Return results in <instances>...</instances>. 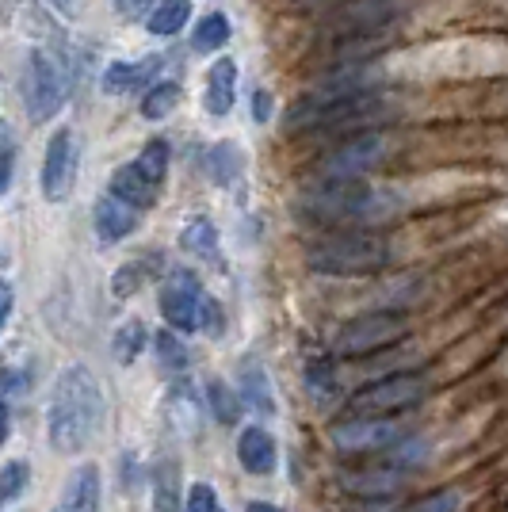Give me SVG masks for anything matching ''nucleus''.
I'll return each instance as SVG.
<instances>
[{
	"label": "nucleus",
	"mask_w": 508,
	"mask_h": 512,
	"mask_svg": "<svg viewBox=\"0 0 508 512\" xmlns=\"http://www.w3.org/2000/svg\"><path fill=\"white\" fill-rule=\"evenodd\" d=\"M100 421H104V390L96 383V375L85 363H69L58 375L50 406H46L50 448L62 451V455L85 451L92 444V436L100 432Z\"/></svg>",
	"instance_id": "nucleus-1"
},
{
	"label": "nucleus",
	"mask_w": 508,
	"mask_h": 512,
	"mask_svg": "<svg viewBox=\"0 0 508 512\" xmlns=\"http://www.w3.org/2000/svg\"><path fill=\"white\" fill-rule=\"evenodd\" d=\"M306 214H314L318 222H337V226H371L382 218H394L398 199L390 192H379L363 180H321L302 195Z\"/></svg>",
	"instance_id": "nucleus-2"
},
{
	"label": "nucleus",
	"mask_w": 508,
	"mask_h": 512,
	"mask_svg": "<svg viewBox=\"0 0 508 512\" xmlns=\"http://www.w3.org/2000/svg\"><path fill=\"white\" fill-rule=\"evenodd\" d=\"M310 268L318 276H333V279H360V276H375L390 264V241L375 230H344V234H333L318 241L310 249Z\"/></svg>",
	"instance_id": "nucleus-3"
},
{
	"label": "nucleus",
	"mask_w": 508,
	"mask_h": 512,
	"mask_svg": "<svg viewBox=\"0 0 508 512\" xmlns=\"http://www.w3.org/2000/svg\"><path fill=\"white\" fill-rule=\"evenodd\" d=\"M405 333H409V318H405L402 310H375V314H360L348 325H340L333 348H337V356L356 360V356L379 352L386 344H398Z\"/></svg>",
	"instance_id": "nucleus-4"
},
{
	"label": "nucleus",
	"mask_w": 508,
	"mask_h": 512,
	"mask_svg": "<svg viewBox=\"0 0 508 512\" xmlns=\"http://www.w3.org/2000/svg\"><path fill=\"white\" fill-rule=\"evenodd\" d=\"M69 96V69L54 50H35L27 65V107L35 123H50Z\"/></svg>",
	"instance_id": "nucleus-5"
},
{
	"label": "nucleus",
	"mask_w": 508,
	"mask_h": 512,
	"mask_svg": "<svg viewBox=\"0 0 508 512\" xmlns=\"http://www.w3.org/2000/svg\"><path fill=\"white\" fill-rule=\"evenodd\" d=\"M424 394H428L424 375H390V379L363 386L352 398V413L356 417H398L405 409L421 406Z\"/></svg>",
	"instance_id": "nucleus-6"
},
{
	"label": "nucleus",
	"mask_w": 508,
	"mask_h": 512,
	"mask_svg": "<svg viewBox=\"0 0 508 512\" xmlns=\"http://www.w3.org/2000/svg\"><path fill=\"white\" fill-rule=\"evenodd\" d=\"M363 92H375V69H367V65H360V62L348 65V69H340V73H333V77L318 81V85L310 88V96L291 111V130H298L310 115H318V111H325V107L344 104V100L363 96Z\"/></svg>",
	"instance_id": "nucleus-7"
},
{
	"label": "nucleus",
	"mask_w": 508,
	"mask_h": 512,
	"mask_svg": "<svg viewBox=\"0 0 508 512\" xmlns=\"http://www.w3.org/2000/svg\"><path fill=\"white\" fill-rule=\"evenodd\" d=\"M386 153H390V142L375 130H363V134H352L348 142H340L337 150L321 161V172L329 180H363L386 161Z\"/></svg>",
	"instance_id": "nucleus-8"
},
{
	"label": "nucleus",
	"mask_w": 508,
	"mask_h": 512,
	"mask_svg": "<svg viewBox=\"0 0 508 512\" xmlns=\"http://www.w3.org/2000/svg\"><path fill=\"white\" fill-rule=\"evenodd\" d=\"M402 436L405 432L394 417H352L329 432V440L340 455H371V451L398 448Z\"/></svg>",
	"instance_id": "nucleus-9"
},
{
	"label": "nucleus",
	"mask_w": 508,
	"mask_h": 512,
	"mask_svg": "<svg viewBox=\"0 0 508 512\" xmlns=\"http://www.w3.org/2000/svg\"><path fill=\"white\" fill-rule=\"evenodd\" d=\"M77 134L73 130H54V138L46 142L43 157V199L46 203H65L73 195V180H77Z\"/></svg>",
	"instance_id": "nucleus-10"
},
{
	"label": "nucleus",
	"mask_w": 508,
	"mask_h": 512,
	"mask_svg": "<svg viewBox=\"0 0 508 512\" xmlns=\"http://www.w3.org/2000/svg\"><path fill=\"white\" fill-rule=\"evenodd\" d=\"M199 306H203V287L191 272H169L161 283V314L176 333H195L199 329Z\"/></svg>",
	"instance_id": "nucleus-11"
},
{
	"label": "nucleus",
	"mask_w": 508,
	"mask_h": 512,
	"mask_svg": "<svg viewBox=\"0 0 508 512\" xmlns=\"http://www.w3.org/2000/svg\"><path fill=\"white\" fill-rule=\"evenodd\" d=\"M382 100L375 96V92H363V96H352V100H344V104H333L325 107V111H318V115H310L306 123L298 130H356V134H363L367 127H375L382 119Z\"/></svg>",
	"instance_id": "nucleus-12"
},
{
	"label": "nucleus",
	"mask_w": 508,
	"mask_h": 512,
	"mask_svg": "<svg viewBox=\"0 0 508 512\" xmlns=\"http://www.w3.org/2000/svg\"><path fill=\"white\" fill-rule=\"evenodd\" d=\"M54 512H100V467H77L62 486Z\"/></svg>",
	"instance_id": "nucleus-13"
},
{
	"label": "nucleus",
	"mask_w": 508,
	"mask_h": 512,
	"mask_svg": "<svg viewBox=\"0 0 508 512\" xmlns=\"http://www.w3.org/2000/svg\"><path fill=\"white\" fill-rule=\"evenodd\" d=\"M157 184L149 180L146 172L138 169L134 161L130 165H123V169L111 172V188H107V195H115V199H123V203H130L134 211H142V207H153L157 203Z\"/></svg>",
	"instance_id": "nucleus-14"
},
{
	"label": "nucleus",
	"mask_w": 508,
	"mask_h": 512,
	"mask_svg": "<svg viewBox=\"0 0 508 512\" xmlns=\"http://www.w3.org/2000/svg\"><path fill=\"white\" fill-rule=\"evenodd\" d=\"M96 234L100 241H123L138 230V211L123 203V199H115V195H104L100 203H96Z\"/></svg>",
	"instance_id": "nucleus-15"
},
{
	"label": "nucleus",
	"mask_w": 508,
	"mask_h": 512,
	"mask_svg": "<svg viewBox=\"0 0 508 512\" xmlns=\"http://www.w3.org/2000/svg\"><path fill=\"white\" fill-rule=\"evenodd\" d=\"M405 470L398 467H367V470H348L340 478V486L348 493H363V497H390L394 490H402Z\"/></svg>",
	"instance_id": "nucleus-16"
},
{
	"label": "nucleus",
	"mask_w": 508,
	"mask_h": 512,
	"mask_svg": "<svg viewBox=\"0 0 508 512\" xmlns=\"http://www.w3.org/2000/svg\"><path fill=\"white\" fill-rule=\"evenodd\" d=\"M237 100V62L233 58H218L207 73V92H203V107L211 115H226Z\"/></svg>",
	"instance_id": "nucleus-17"
},
{
	"label": "nucleus",
	"mask_w": 508,
	"mask_h": 512,
	"mask_svg": "<svg viewBox=\"0 0 508 512\" xmlns=\"http://www.w3.org/2000/svg\"><path fill=\"white\" fill-rule=\"evenodd\" d=\"M157 69H161V58H157V54H149V58H142V62H111L104 73V92L107 96L138 92Z\"/></svg>",
	"instance_id": "nucleus-18"
},
{
	"label": "nucleus",
	"mask_w": 508,
	"mask_h": 512,
	"mask_svg": "<svg viewBox=\"0 0 508 512\" xmlns=\"http://www.w3.org/2000/svg\"><path fill=\"white\" fill-rule=\"evenodd\" d=\"M237 455H241V467L249 474H272L276 470V440L268 428H245L241 440H237Z\"/></svg>",
	"instance_id": "nucleus-19"
},
{
	"label": "nucleus",
	"mask_w": 508,
	"mask_h": 512,
	"mask_svg": "<svg viewBox=\"0 0 508 512\" xmlns=\"http://www.w3.org/2000/svg\"><path fill=\"white\" fill-rule=\"evenodd\" d=\"M199 413H203V402L195 398V390H191V383H180L169 390V398H165V421H169L172 432H184V436H191L195 432V425H199Z\"/></svg>",
	"instance_id": "nucleus-20"
},
{
	"label": "nucleus",
	"mask_w": 508,
	"mask_h": 512,
	"mask_svg": "<svg viewBox=\"0 0 508 512\" xmlns=\"http://www.w3.org/2000/svg\"><path fill=\"white\" fill-rule=\"evenodd\" d=\"M398 12V4L394 0H356L340 23L352 31V35H367V31H379L382 23H390V16Z\"/></svg>",
	"instance_id": "nucleus-21"
},
{
	"label": "nucleus",
	"mask_w": 508,
	"mask_h": 512,
	"mask_svg": "<svg viewBox=\"0 0 508 512\" xmlns=\"http://www.w3.org/2000/svg\"><path fill=\"white\" fill-rule=\"evenodd\" d=\"M153 512H180V467L172 459L153 470Z\"/></svg>",
	"instance_id": "nucleus-22"
},
{
	"label": "nucleus",
	"mask_w": 508,
	"mask_h": 512,
	"mask_svg": "<svg viewBox=\"0 0 508 512\" xmlns=\"http://www.w3.org/2000/svg\"><path fill=\"white\" fill-rule=\"evenodd\" d=\"M241 165H245V157H241L237 142H214L211 153H207V172H211L214 184H222V188H230L233 180L241 176Z\"/></svg>",
	"instance_id": "nucleus-23"
},
{
	"label": "nucleus",
	"mask_w": 508,
	"mask_h": 512,
	"mask_svg": "<svg viewBox=\"0 0 508 512\" xmlns=\"http://www.w3.org/2000/svg\"><path fill=\"white\" fill-rule=\"evenodd\" d=\"M191 20V0H157L149 12V31L153 35H176Z\"/></svg>",
	"instance_id": "nucleus-24"
},
{
	"label": "nucleus",
	"mask_w": 508,
	"mask_h": 512,
	"mask_svg": "<svg viewBox=\"0 0 508 512\" xmlns=\"http://www.w3.org/2000/svg\"><path fill=\"white\" fill-rule=\"evenodd\" d=\"M230 43V20L222 16V12H211V16H203V20L195 23V31H191V46L199 50V54H211L218 46Z\"/></svg>",
	"instance_id": "nucleus-25"
},
{
	"label": "nucleus",
	"mask_w": 508,
	"mask_h": 512,
	"mask_svg": "<svg viewBox=\"0 0 508 512\" xmlns=\"http://www.w3.org/2000/svg\"><path fill=\"white\" fill-rule=\"evenodd\" d=\"M146 325L142 321H123L119 329H115V341H111V352H115V360L130 367V363L138 360V352L146 348Z\"/></svg>",
	"instance_id": "nucleus-26"
},
{
	"label": "nucleus",
	"mask_w": 508,
	"mask_h": 512,
	"mask_svg": "<svg viewBox=\"0 0 508 512\" xmlns=\"http://www.w3.org/2000/svg\"><path fill=\"white\" fill-rule=\"evenodd\" d=\"M207 406L214 409V417H218L222 425H237V417H241L237 390H230L222 379H211V383H207Z\"/></svg>",
	"instance_id": "nucleus-27"
},
{
	"label": "nucleus",
	"mask_w": 508,
	"mask_h": 512,
	"mask_svg": "<svg viewBox=\"0 0 508 512\" xmlns=\"http://www.w3.org/2000/svg\"><path fill=\"white\" fill-rule=\"evenodd\" d=\"M27 482H31V467H27V459H12V463H4V467H0V509H4V505H12L16 497H23Z\"/></svg>",
	"instance_id": "nucleus-28"
},
{
	"label": "nucleus",
	"mask_w": 508,
	"mask_h": 512,
	"mask_svg": "<svg viewBox=\"0 0 508 512\" xmlns=\"http://www.w3.org/2000/svg\"><path fill=\"white\" fill-rule=\"evenodd\" d=\"M153 348H157V363L169 371V375H184L188 367V348L176 333H157L153 337Z\"/></svg>",
	"instance_id": "nucleus-29"
},
{
	"label": "nucleus",
	"mask_w": 508,
	"mask_h": 512,
	"mask_svg": "<svg viewBox=\"0 0 508 512\" xmlns=\"http://www.w3.org/2000/svg\"><path fill=\"white\" fill-rule=\"evenodd\" d=\"M241 398H249V406L253 409H276V402H272V390H268V379H264V371L256 367V363H249L245 367V375H241Z\"/></svg>",
	"instance_id": "nucleus-30"
},
{
	"label": "nucleus",
	"mask_w": 508,
	"mask_h": 512,
	"mask_svg": "<svg viewBox=\"0 0 508 512\" xmlns=\"http://www.w3.org/2000/svg\"><path fill=\"white\" fill-rule=\"evenodd\" d=\"M176 104H180V85L161 81V85H153L146 92V100H142V115H146V119H165L169 111H176Z\"/></svg>",
	"instance_id": "nucleus-31"
},
{
	"label": "nucleus",
	"mask_w": 508,
	"mask_h": 512,
	"mask_svg": "<svg viewBox=\"0 0 508 512\" xmlns=\"http://www.w3.org/2000/svg\"><path fill=\"white\" fill-rule=\"evenodd\" d=\"M138 169L146 172L149 180L161 188L165 184V172H169V146L161 142V138H153V142H146L142 146V153H138V161H134Z\"/></svg>",
	"instance_id": "nucleus-32"
},
{
	"label": "nucleus",
	"mask_w": 508,
	"mask_h": 512,
	"mask_svg": "<svg viewBox=\"0 0 508 512\" xmlns=\"http://www.w3.org/2000/svg\"><path fill=\"white\" fill-rule=\"evenodd\" d=\"M184 249L195 256H214L218 253V230L207 218H195L188 230H184Z\"/></svg>",
	"instance_id": "nucleus-33"
},
{
	"label": "nucleus",
	"mask_w": 508,
	"mask_h": 512,
	"mask_svg": "<svg viewBox=\"0 0 508 512\" xmlns=\"http://www.w3.org/2000/svg\"><path fill=\"white\" fill-rule=\"evenodd\" d=\"M12 172H16V130L8 119H0V195L12 188Z\"/></svg>",
	"instance_id": "nucleus-34"
},
{
	"label": "nucleus",
	"mask_w": 508,
	"mask_h": 512,
	"mask_svg": "<svg viewBox=\"0 0 508 512\" xmlns=\"http://www.w3.org/2000/svg\"><path fill=\"white\" fill-rule=\"evenodd\" d=\"M142 283H146V264H142V260H130V264H123V268L115 272L111 291H115L119 299H127V295H134Z\"/></svg>",
	"instance_id": "nucleus-35"
},
{
	"label": "nucleus",
	"mask_w": 508,
	"mask_h": 512,
	"mask_svg": "<svg viewBox=\"0 0 508 512\" xmlns=\"http://www.w3.org/2000/svg\"><path fill=\"white\" fill-rule=\"evenodd\" d=\"M409 512H463V493L459 490H436L421 497Z\"/></svg>",
	"instance_id": "nucleus-36"
},
{
	"label": "nucleus",
	"mask_w": 508,
	"mask_h": 512,
	"mask_svg": "<svg viewBox=\"0 0 508 512\" xmlns=\"http://www.w3.org/2000/svg\"><path fill=\"white\" fill-rule=\"evenodd\" d=\"M188 512H222L218 509V493L207 482H195L188 493Z\"/></svg>",
	"instance_id": "nucleus-37"
},
{
	"label": "nucleus",
	"mask_w": 508,
	"mask_h": 512,
	"mask_svg": "<svg viewBox=\"0 0 508 512\" xmlns=\"http://www.w3.org/2000/svg\"><path fill=\"white\" fill-rule=\"evenodd\" d=\"M253 119L256 123H268L272 119V92L268 88H256L253 92Z\"/></svg>",
	"instance_id": "nucleus-38"
},
{
	"label": "nucleus",
	"mask_w": 508,
	"mask_h": 512,
	"mask_svg": "<svg viewBox=\"0 0 508 512\" xmlns=\"http://www.w3.org/2000/svg\"><path fill=\"white\" fill-rule=\"evenodd\" d=\"M149 8V0H115V12L123 16V20H142Z\"/></svg>",
	"instance_id": "nucleus-39"
},
{
	"label": "nucleus",
	"mask_w": 508,
	"mask_h": 512,
	"mask_svg": "<svg viewBox=\"0 0 508 512\" xmlns=\"http://www.w3.org/2000/svg\"><path fill=\"white\" fill-rule=\"evenodd\" d=\"M12 306H16L12 283H8V279H0V333H4V321H8V314H12Z\"/></svg>",
	"instance_id": "nucleus-40"
},
{
	"label": "nucleus",
	"mask_w": 508,
	"mask_h": 512,
	"mask_svg": "<svg viewBox=\"0 0 508 512\" xmlns=\"http://www.w3.org/2000/svg\"><path fill=\"white\" fill-rule=\"evenodd\" d=\"M8 432H12V417H8V406L0 402V444L8 440Z\"/></svg>",
	"instance_id": "nucleus-41"
},
{
	"label": "nucleus",
	"mask_w": 508,
	"mask_h": 512,
	"mask_svg": "<svg viewBox=\"0 0 508 512\" xmlns=\"http://www.w3.org/2000/svg\"><path fill=\"white\" fill-rule=\"evenodd\" d=\"M245 512H283V509H276V505H268V501H253Z\"/></svg>",
	"instance_id": "nucleus-42"
},
{
	"label": "nucleus",
	"mask_w": 508,
	"mask_h": 512,
	"mask_svg": "<svg viewBox=\"0 0 508 512\" xmlns=\"http://www.w3.org/2000/svg\"><path fill=\"white\" fill-rule=\"evenodd\" d=\"M50 4H54V8H58V12H65V16H69V12H73V0H50Z\"/></svg>",
	"instance_id": "nucleus-43"
}]
</instances>
